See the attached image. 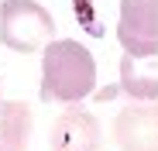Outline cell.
Instances as JSON below:
<instances>
[{
  "label": "cell",
  "instance_id": "1",
  "mask_svg": "<svg viewBox=\"0 0 158 151\" xmlns=\"http://www.w3.org/2000/svg\"><path fill=\"white\" fill-rule=\"evenodd\" d=\"M96 86V62L86 45L59 38L41 55V100L45 103H79Z\"/></svg>",
  "mask_w": 158,
  "mask_h": 151
},
{
  "label": "cell",
  "instance_id": "2",
  "mask_svg": "<svg viewBox=\"0 0 158 151\" xmlns=\"http://www.w3.org/2000/svg\"><path fill=\"white\" fill-rule=\"evenodd\" d=\"M0 41L10 52H41L55 41V17L38 0H4L0 4Z\"/></svg>",
  "mask_w": 158,
  "mask_h": 151
},
{
  "label": "cell",
  "instance_id": "3",
  "mask_svg": "<svg viewBox=\"0 0 158 151\" xmlns=\"http://www.w3.org/2000/svg\"><path fill=\"white\" fill-rule=\"evenodd\" d=\"M117 38L127 55L155 59V52H158V0H120Z\"/></svg>",
  "mask_w": 158,
  "mask_h": 151
},
{
  "label": "cell",
  "instance_id": "4",
  "mask_svg": "<svg viewBox=\"0 0 158 151\" xmlns=\"http://www.w3.org/2000/svg\"><path fill=\"white\" fill-rule=\"evenodd\" d=\"M103 148V134H100V120L69 103L65 113L55 117L52 124V151H100Z\"/></svg>",
  "mask_w": 158,
  "mask_h": 151
},
{
  "label": "cell",
  "instance_id": "5",
  "mask_svg": "<svg viewBox=\"0 0 158 151\" xmlns=\"http://www.w3.org/2000/svg\"><path fill=\"white\" fill-rule=\"evenodd\" d=\"M114 141L120 151H158V117L148 107H124L114 120Z\"/></svg>",
  "mask_w": 158,
  "mask_h": 151
},
{
  "label": "cell",
  "instance_id": "6",
  "mask_svg": "<svg viewBox=\"0 0 158 151\" xmlns=\"http://www.w3.org/2000/svg\"><path fill=\"white\" fill-rule=\"evenodd\" d=\"M31 141V107L24 100L0 103V151H28Z\"/></svg>",
  "mask_w": 158,
  "mask_h": 151
},
{
  "label": "cell",
  "instance_id": "7",
  "mask_svg": "<svg viewBox=\"0 0 158 151\" xmlns=\"http://www.w3.org/2000/svg\"><path fill=\"white\" fill-rule=\"evenodd\" d=\"M138 65H141L138 55L120 59V89L138 100H155L158 96V65H155V59L148 62V72H141Z\"/></svg>",
  "mask_w": 158,
  "mask_h": 151
},
{
  "label": "cell",
  "instance_id": "8",
  "mask_svg": "<svg viewBox=\"0 0 158 151\" xmlns=\"http://www.w3.org/2000/svg\"><path fill=\"white\" fill-rule=\"evenodd\" d=\"M155 117H158V103H155Z\"/></svg>",
  "mask_w": 158,
  "mask_h": 151
}]
</instances>
